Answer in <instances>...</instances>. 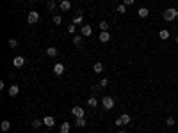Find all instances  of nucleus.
Here are the masks:
<instances>
[{"instance_id": "1", "label": "nucleus", "mask_w": 178, "mask_h": 133, "mask_svg": "<svg viewBox=\"0 0 178 133\" xmlns=\"http://www.w3.org/2000/svg\"><path fill=\"white\" fill-rule=\"evenodd\" d=\"M164 20L166 21H174L176 18H178V9H174V7H167L166 11H164Z\"/></svg>"}, {"instance_id": "2", "label": "nucleus", "mask_w": 178, "mask_h": 133, "mask_svg": "<svg viewBox=\"0 0 178 133\" xmlns=\"http://www.w3.org/2000/svg\"><path fill=\"white\" fill-rule=\"evenodd\" d=\"M114 105H116V101H114L112 96H103V98H102V106H103L105 110H112Z\"/></svg>"}, {"instance_id": "3", "label": "nucleus", "mask_w": 178, "mask_h": 133, "mask_svg": "<svg viewBox=\"0 0 178 133\" xmlns=\"http://www.w3.org/2000/svg\"><path fill=\"white\" fill-rule=\"evenodd\" d=\"M37 21H39V13L37 11H30L29 16H27V23L29 25H36Z\"/></svg>"}, {"instance_id": "4", "label": "nucleus", "mask_w": 178, "mask_h": 133, "mask_svg": "<svg viewBox=\"0 0 178 133\" xmlns=\"http://www.w3.org/2000/svg\"><path fill=\"white\" fill-rule=\"evenodd\" d=\"M62 73H64V64H61V62L54 64V75L55 76H61Z\"/></svg>"}, {"instance_id": "5", "label": "nucleus", "mask_w": 178, "mask_h": 133, "mask_svg": "<svg viewBox=\"0 0 178 133\" xmlns=\"http://www.w3.org/2000/svg\"><path fill=\"white\" fill-rule=\"evenodd\" d=\"M71 114H73L75 117H84V114H85V110H84L82 106H73V108H71Z\"/></svg>"}, {"instance_id": "6", "label": "nucleus", "mask_w": 178, "mask_h": 133, "mask_svg": "<svg viewBox=\"0 0 178 133\" xmlns=\"http://www.w3.org/2000/svg\"><path fill=\"white\" fill-rule=\"evenodd\" d=\"M18 92H20V87L16 85V83H13L9 89H7V94L11 96V98H14V96H18Z\"/></svg>"}, {"instance_id": "7", "label": "nucleus", "mask_w": 178, "mask_h": 133, "mask_svg": "<svg viewBox=\"0 0 178 133\" xmlns=\"http://www.w3.org/2000/svg\"><path fill=\"white\" fill-rule=\"evenodd\" d=\"M13 66H14V68H23V66H25V59L23 57H14V60H13Z\"/></svg>"}, {"instance_id": "8", "label": "nucleus", "mask_w": 178, "mask_h": 133, "mask_svg": "<svg viewBox=\"0 0 178 133\" xmlns=\"http://www.w3.org/2000/svg\"><path fill=\"white\" fill-rule=\"evenodd\" d=\"M98 39H100L102 43H109V41H110V32H109V30H105V32H100Z\"/></svg>"}, {"instance_id": "9", "label": "nucleus", "mask_w": 178, "mask_h": 133, "mask_svg": "<svg viewBox=\"0 0 178 133\" xmlns=\"http://www.w3.org/2000/svg\"><path fill=\"white\" fill-rule=\"evenodd\" d=\"M91 34H93L91 25H82V36H84V37H89Z\"/></svg>"}, {"instance_id": "10", "label": "nucleus", "mask_w": 178, "mask_h": 133, "mask_svg": "<svg viewBox=\"0 0 178 133\" xmlns=\"http://www.w3.org/2000/svg\"><path fill=\"white\" fill-rule=\"evenodd\" d=\"M71 131V124L70 123H62L61 128H59V133H70Z\"/></svg>"}, {"instance_id": "11", "label": "nucleus", "mask_w": 178, "mask_h": 133, "mask_svg": "<svg viewBox=\"0 0 178 133\" xmlns=\"http://www.w3.org/2000/svg\"><path fill=\"white\" fill-rule=\"evenodd\" d=\"M43 124H44V126H48V128H52V126L55 124V119H54L52 116H47V117L43 119Z\"/></svg>"}, {"instance_id": "12", "label": "nucleus", "mask_w": 178, "mask_h": 133, "mask_svg": "<svg viewBox=\"0 0 178 133\" xmlns=\"http://www.w3.org/2000/svg\"><path fill=\"white\" fill-rule=\"evenodd\" d=\"M59 7H61V11H70L71 9V2L70 0H62V2L59 4Z\"/></svg>"}, {"instance_id": "13", "label": "nucleus", "mask_w": 178, "mask_h": 133, "mask_svg": "<svg viewBox=\"0 0 178 133\" xmlns=\"http://www.w3.org/2000/svg\"><path fill=\"white\" fill-rule=\"evenodd\" d=\"M85 124H87V123H85L84 117H75V126H77V128H84Z\"/></svg>"}, {"instance_id": "14", "label": "nucleus", "mask_w": 178, "mask_h": 133, "mask_svg": "<svg viewBox=\"0 0 178 133\" xmlns=\"http://www.w3.org/2000/svg\"><path fill=\"white\" fill-rule=\"evenodd\" d=\"M137 14H139V18H148V14H150V11H148L146 7H139V11H137Z\"/></svg>"}, {"instance_id": "15", "label": "nucleus", "mask_w": 178, "mask_h": 133, "mask_svg": "<svg viewBox=\"0 0 178 133\" xmlns=\"http://www.w3.org/2000/svg\"><path fill=\"white\" fill-rule=\"evenodd\" d=\"M47 55L48 57H57V48L55 46H48L47 48Z\"/></svg>"}, {"instance_id": "16", "label": "nucleus", "mask_w": 178, "mask_h": 133, "mask_svg": "<svg viewBox=\"0 0 178 133\" xmlns=\"http://www.w3.org/2000/svg\"><path fill=\"white\" fill-rule=\"evenodd\" d=\"M93 71H95V73H102V71H103V64H102V62H95Z\"/></svg>"}, {"instance_id": "17", "label": "nucleus", "mask_w": 178, "mask_h": 133, "mask_svg": "<svg viewBox=\"0 0 178 133\" xmlns=\"http://www.w3.org/2000/svg\"><path fill=\"white\" fill-rule=\"evenodd\" d=\"M169 36H171V34H169V30H166V29H162V30L159 32V37H160V39H169Z\"/></svg>"}, {"instance_id": "18", "label": "nucleus", "mask_w": 178, "mask_h": 133, "mask_svg": "<svg viewBox=\"0 0 178 133\" xmlns=\"http://www.w3.org/2000/svg\"><path fill=\"white\" fill-rule=\"evenodd\" d=\"M87 105L95 108V106L98 105V99H96V96H91V98H89V99H87Z\"/></svg>"}, {"instance_id": "19", "label": "nucleus", "mask_w": 178, "mask_h": 133, "mask_svg": "<svg viewBox=\"0 0 178 133\" xmlns=\"http://www.w3.org/2000/svg\"><path fill=\"white\" fill-rule=\"evenodd\" d=\"M0 128H2V131H7V130L11 128V123H9L7 119H4V121H2V124H0Z\"/></svg>"}, {"instance_id": "20", "label": "nucleus", "mask_w": 178, "mask_h": 133, "mask_svg": "<svg viewBox=\"0 0 178 133\" xmlns=\"http://www.w3.org/2000/svg\"><path fill=\"white\" fill-rule=\"evenodd\" d=\"M41 126H43V121H41V119H34V121H32V128H34V130H39Z\"/></svg>"}, {"instance_id": "21", "label": "nucleus", "mask_w": 178, "mask_h": 133, "mask_svg": "<svg viewBox=\"0 0 178 133\" xmlns=\"http://www.w3.org/2000/svg\"><path fill=\"white\" fill-rule=\"evenodd\" d=\"M73 44L75 46H80L82 44V36H73Z\"/></svg>"}, {"instance_id": "22", "label": "nucleus", "mask_w": 178, "mask_h": 133, "mask_svg": "<svg viewBox=\"0 0 178 133\" xmlns=\"http://www.w3.org/2000/svg\"><path fill=\"white\" fill-rule=\"evenodd\" d=\"M61 23H62V16L55 14V16H54V25H61Z\"/></svg>"}, {"instance_id": "23", "label": "nucleus", "mask_w": 178, "mask_h": 133, "mask_svg": "<svg viewBox=\"0 0 178 133\" xmlns=\"http://www.w3.org/2000/svg\"><path fill=\"white\" fill-rule=\"evenodd\" d=\"M100 29H102V32H105V30H109V23L103 20V21H100Z\"/></svg>"}, {"instance_id": "24", "label": "nucleus", "mask_w": 178, "mask_h": 133, "mask_svg": "<svg viewBox=\"0 0 178 133\" xmlns=\"http://www.w3.org/2000/svg\"><path fill=\"white\" fill-rule=\"evenodd\" d=\"M121 121H123V123H125V124H128V123H130V121H132V117H130V116H128V114H123V116H121Z\"/></svg>"}, {"instance_id": "25", "label": "nucleus", "mask_w": 178, "mask_h": 133, "mask_svg": "<svg viewBox=\"0 0 178 133\" xmlns=\"http://www.w3.org/2000/svg\"><path fill=\"white\" fill-rule=\"evenodd\" d=\"M7 44H9V48H16V46H18V41H16V39H9Z\"/></svg>"}, {"instance_id": "26", "label": "nucleus", "mask_w": 178, "mask_h": 133, "mask_svg": "<svg viewBox=\"0 0 178 133\" xmlns=\"http://www.w3.org/2000/svg\"><path fill=\"white\" fill-rule=\"evenodd\" d=\"M118 13L125 14V13H126V6H125V4H119V6H118Z\"/></svg>"}, {"instance_id": "27", "label": "nucleus", "mask_w": 178, "mask_h": 133, "mask_svg": "<svg viewBox=\"0 0 178 133\" xmlns=\"http://www.w3.org/2000/svg\"><path fill=\"white\" fill-rule=\"evenodd\" d=\"M166 124H167V128L174 126V117H167V119H166Z\"/></svg>"}, {"instance_id": "28", "label": "nucleus", "mask_w": 178, "mask_h": 133, "mask_svg": "<svg viewBox=\"0 0 178 133\" xmlns=\"http://www.w3.org/2000/svg\"><path fill=\"white\" fill-rule=\"evenodd\" d=\"M73 23H75V25L82 23V14H78V16H75V18H73Z\"/></svg>"}, {"instance_id": "29", "label": "nucleus", "mask_w": 178, "mask_h": 133, "mask_svg": "<svg viewBox=\"0 0 178 133\" xmlns=\"http://www.w3.org/2000/svg\"><path fill=\"white\" fill-rule=\"evenodd\" d=\"M55 6H57V4H55V0H48V9H50V11H54Z\"/></svg>"}, {"instance_id": "30", "label": "nucleus", "mask_w": 178, "mask_h": 133, "mask_svg": "<svg viewBox=\"0 0 178 133\" xmlns=\"http://www.w3.org/2000/svg\"><path fill=\"white\" fill-rule=\"evenodd\" d=\"M75 29H77V27H75V23H73V25H70V27H68V34H75Z\"/></svg>"}, {"instance_id": "31", "label": "nucleus", "mask_w": 178, "mask_h": 133, "mask_svg": "<svg viewBox=\"0 0 178 133\" xmlns=\"http://www.w3.org/2000/svg\"><path fill=\"white\" fill-rule=\"evenodd\" d=\"M107 83H109L107 78H102V80H100V85H102V87H107Z\"/></svg>"}, {"instance_id": "32", "label": "nucleus", "mask_w": 178, "mask_h": 133, "mask_svg": "<svg viewBox=\"0 0 178 133\" xmlns=\"http://www.w3.org/2000/svg\"><path fill=\"white\" fill-rule=\"evenodd\" d=\"M114 124H116V126H123V124H125V123H123V121H121V117H118V119H116V121H114Z\"/></svg>"}, {"instance_id": "33", "label": "nucleus", "mask_w": 178, "mask_h": 133, "mask_svg": "<svg viewBox=\"0 0 178 133\" xmlns=\"http://www.w3.org/2000/svg\"><path fill=\"white\" fill-rule=\"evenodd\" d=\"M136 4V0H125V6H134Z\"/></svg>"}, {"instance_id": "34", "label": "nucleus", "mask_w": 178, "mask_h": 133, "mask_svg": "<svg viewBox=\"0 0 178 133\" xmlns=\"http://www.w3.org/2000/svg\"><path fill=\"white\" fill-rule=\"evenodd\" d=\"M174 43H176V44H178V36H176V37H174Z\"/></svg>"}, {"instance_id": "35", "label": "nucleus", "mask_w": 178, "mask_h": 133, "mask_svg": "<svg viewBox=\"0 0 178 133\" xmlns=\"http://www.w3.org/2000/svg\"><path fill=\"white\" fill-rule=\"evenodd\" d=\"M118 133H126V131H123V130H121V131H118Z\"/></svg>"}, {"instance_id": "36", "label": "nucleus", "mask_w": 178, "mask_h": 133, "mask_svg": "<svg viewBox=\"0 0 178 133\" xmlns=\"http://www.w3.org/2000/svg\"><path fill=\"white\" fill-rule=\"evenodd\" d=\"M32 2H36V0H32Z\"/></svg>"}]
</instances>
